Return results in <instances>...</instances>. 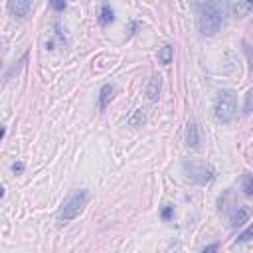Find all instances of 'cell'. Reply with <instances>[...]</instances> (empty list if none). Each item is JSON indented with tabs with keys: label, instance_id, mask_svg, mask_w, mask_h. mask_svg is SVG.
Here are the masks:
<instances>
[{
	"label": "cell",
	"instance_id": "cell-22",
	"mask_svg": "<svg viewBox=\"0 0 253 253\" xmlns=\"http://www.w3.org/2000/svg\"><path fill=\"white\" fill-rule=\"evenodd\" d=\"M2 196H4V188H2V186H0V198H2Z\"/></svg>",
	"mask_w": 253,
	"mask_h": 253
},
{
	"label": "cell",
	"instance_id": "cell-16",
	"mask_svg": "<svg viewBox=\"0 0 253 253\" xmlns=\"http://www.w3.org/2000/svg\"><path fill=\"white\" fill-rule=\"evenodd\" d=\"M172 214H174V206H164V210H163V214H161V216H163V219H166V221H168V219L172 217Z\"/></svg>",
	"mask_w": 253,
	"mask_h": 253
},
{
	"label": "cell",
	"instance_id": "cell-13",
	"mask_svg": "<svg viewBox=\"0 0 253 253\" xmlns=\"http://www.w3.org/2000/svg\"><path fill=\"white\" fill-rule=\"evenodd\" d=\"M243 194H245V196H251V194H253V176H251V174H245V176H243Z\"/></svg>",
	"mask_w": 253,
	"mask_h": 253
},
{
	"label": "cell",
	"instance_id": "cell-12",
	"mask_svg": "<svg viewBox=\"0 0 253 253\" xmlns=\"http://www.w3.org/2000/svg\"><path fill=\"white\" fill-rule=\"evenodd\" d=\"M172 55H174L172 46H164V48H161V52H158V59H161V63H164V66H168V63L172 61Z\"/></svg>",
	"mask_w": 253,
	"mask_h": 253
},
{
	"label": "cell",
	"instance_id": "cell-10",
	"mask_svg": "<svg viewBox=\"0 0 253 253\" xmlns=\"http://www.w3.org/2000/svg\"><path fill=\"white\" fill-rule=\"evenodd\" d=\"M113 20H115L113 8H111L109 4H103L101 10H99V24H101V26H107V24H111Z\"/></svg>",
	"mask_w": 253,
	"mask_h": 253
},
{
	"label": "cell",
	"instance_id": "cell-21",
	"mask_svg": "<svg viewBox=\"0 0 253 253\" xmlns=\"http://www.w3.org/2000/svg\"><path fill=\"white\" fill-rule=\"evenodd\" d=\"M4 133H6V131H4V126H0V141L4 139Z\"/></svg>",
	"mask_w": 253,
	"mask_h": 253
},
{
	"label": "cell",
	"instance_id": "cell-19",
	"mask_svg": "<svg viewBox=\"0 0 253 253\" xmlns=\"http://www.w3.org/2000/svg\"><path fill=\"white\" fill-rule=\"evenodd\" d=\"M217 247H219L217 243H212V245H208V247L202 251V253H216V251H217Z\"/></svg>",
	"mask_w": 253,
	"mask_h": 253
},
{
	"label": "cell",
	"instance_id": "cell-18",
	"mask_svg": "<svg viewBox=\"0 0 253 253\" xmlns=\"http://www.w3.org/2000/svg\"><path fill=\"white\" fill-rule=\"evenodd\" d=\"M66 6H68L66 2H55V0L52 2V8H55V10H59V12H61V10H66Z\"/></svg>",
	"mask_w": 253,
	"mask_h": 253
},
{
	"label": "cell",
	"instance_id": "cell-1",
	"mask_svg": "<svg viewBox=\"0 0 253 253\" xmlns=\"http://www.w3.org/2000/svg\"><path fill=\"white\" fill-rule=\"evenodd\" d=\"M200 10V32L204 36H214L216 32H219L221 24H224V14H221V6L216 2H206V4H196Z\"/></svg>",
	"mask_w": 253,
	"mask_h": 253
},
{
	"label": "cell",
	"instance_id": "cell-6",
	"mask_svg": "<svg viewBox=\"0 0 253 253\" xmlns=\"http://www.w3.org/2000/svg\"><path fill=\"white\" fill-rule=\"evenodd\" d=\"M186 145L192 148H196L200 145V131H198L196 123H188V126H186Z\"/></svg>",
	"mask_w": 253,
	"mask_h": 253
},
{
	"label": "cell",
	"instance_id": "cell-2",
	"mask_svg": "<svg viewBox=\"0 0 253 253\" xmlns=\"http://www.w3.org/2000/svg\"><path fill=\"white\" fill-rule=\"evenodd\" d=\"M87 200H89L87 190H73V192L63 200V204L57 212V221L59 224H68V221L75 219L83 212V208L87 206Z\"/></svg>",
	"mask_w": 253,
	"mask_h": 253
},
{
	"label": "cell",
	"instance_id": "cell-11",
	"mask_svg": "<svg viewBox=\"0 0 253 253\" xmlns=\"http://www.w3.org/2000/svg\"><path fill=\"white\" fill-rule=\"evenodd\" d=\"M230 10H232V14H234L235 18H241V16H245V14L251 10V4H249V2H232V4H230Z\"/></svg>",
	"mask_w": 253,
	"mask_h": 253
},
{
	"label": "cell",
	"instance_id": "cell-14",
	"mask_svg": "<svg viewBox=\"0 0 253 253\" xmlns=\"http://www.w3.org/2000/svg\"><path fill=\"white\" fill-rule=\"evenodd\" d=\"M129 123H131L133 126H143V123H145V113H143V109H137L135 115L129 119Z\"/></svg>",
	"mask_w": 253,
	"mask_h": 253
},
{
	"label": "cell",
	"instance_id": "cell-3",
	"mask_svg": "<svg viewBox=\"0 0 253 253\" xmlns=\"http://www.w3.org/2000/svg\"><path fill=\"white\" fill-rule=\"evenodd\" d=\"M237 113V95L232 89H221L214 101V115L219 123H230L234 121Z\"/></svg>",
	"mask_w": 253,
	"mask_h": 253
},
{
	"label": "cell",
	"instance_id": "cell-7",
	"mask_svg": "<svg viewBox=\"0 0 253 253\" xmlns=\"http://www.w3.org/2000/svg\"><path fill=\"white\" fill-rule=\"evenodd\" d=\"M161 87H163V81L158 75H154L150 81H148V87H146V97L148 101H158V95H161Z\"/></svg>",
	"mask_w": 253,
	"mask_h": 253
},
{
	"label": "cell",
	"instance_id": "cell-15",
	"mask_svg": "<svg viewBox=\"0 0 253 253\" xmlns=\"http://www.w3.org/2000/svg\"><path fill=\"white\" fill-rule=\"evenodd\" d=\"M251 97H253V91L249 89V91L245 93V107H243V113H245V115L251 113Z\"/></svg>",
	"mask_w": 253,
	"mask_h": 253
},
{
	"label": "cell",
	"instance_id": "cell-20",
	"mask_svg": "<svg viewBox=\"0 0 253 253\" xmlns=\"http://www.w3.org/2000/svg\"><path fill=\"white\" fill-rule=\"evenodd\" d=\"M22 168H24V164H20V163H18V164H12V170H14V172H20Z\"/></svg>",
	"mask_w": 253,
	"mask_h": 253
},
{
	"label": "cell",
	"instance_id": "cell-5",
	"mask_svg": "<svg viewBox=\"0 0 253 253\" xmlns=\"http://www.w3.org/2000/svg\"><path fill=\"white\" fill-rule=\"evenodd\" d=\"M32 8H34V4H32L30 0H10L8 2V10L16 18H26L32 12Z\"/></svg>",
	"mask_w": 253,
	"mask_h": 253
},
{
	"label": "cell",
	"instance_id": "cell-4",
	"mask_svg": "<svg viewBox=\"0 0 253 253\" xmlns=\"http://www.w3.org/2000/svg\"><path fill=\"white\" fill-rule=\"evenodd\" d=\"M184 174L190 182H196V184H208L214 180V168L204 163H186Z\"/></svg>",
	"mask_w": 253,
	"mask_h": 253
},
{
	"label": "cell",
	"instance_id": "cell-17",
	"mask_svg": "<svg viewBox=\"0 0 253 253\" xmlns=\"http://www.w3.org/2000/svg\"><path fill=\"white\" fill-rule=\"evenodd\" d=\"M249 239H251V230H245V232L237 237V241H249Z\"/></svg>",
	"mask_w": 253,
	"mask_h": 253
},
{
	"label": "cell",
	"instance_id": "cell-9",
	"mask_svg": "<svg viewBox=\"0 0 253 253\" xmlns=\"http://www.w3.org/2000/svg\"><path fill=\"white\" fill-rule=\"evenodd\" d=\"M113 93H115V85L107 83V85H103V87H101V91H99V109H101V111H103V109L111 103V99H113Z\"/></svg>",
	"mask_w": 253,
	"mask_h": 253
},
{
	"label": "cell",
	"instance_id": "cell-8",
	"mask_svg": "<svg viewBox=\"0 0 253 253\" xmlns=\"http://www.w3.org/2000/svg\"><path fill=\"white\" fill-rule=\"evenodd\" d=\"M249 208L247 206H239V208H235V212L232 214V226L234 228H239V226H243L245 221H249Z\"/></svg>",
	"mask_w": 253,
	"mask_h": 253
}]
</instances>
